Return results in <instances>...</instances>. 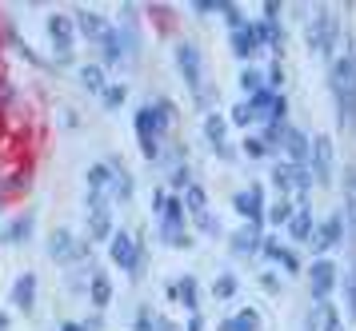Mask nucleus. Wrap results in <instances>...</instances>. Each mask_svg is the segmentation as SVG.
Listing matches in <instances>:
<instances>
[{
    "label": "nucleus",
    "mask_w": 356,
    "mask_h": 331,
    "mask_svg": "<svg viewBox=\"0 0 356 331\" xmlns=\"http://www.w3.org/2000/svg\"><path fill=\"white\" fill-rule=\"evenodd\" d=\"M132 331H156V328H152V319H148V312L136 316V328H132Z\"/></svg>",
    "instance_id": "c756f323"
},
{
    "label": "nucleus",
    "mask_w": 356,
    "mask_h": 331,
    "mask_svg": "<svg viewBox=\"0 0 356 331\" xmlns=\"http://www.w3.org/2000/svg\"><path fill=\"white\" fill-rule=\"evenodd\" d=\"M257 312H241V316H232V319H225L220 323V331H257Z\"/></svg>",
    "instance_id": "a211bd4d"
},
{
    "label": "nucleus",
    "mask_w": 356,
    "mask_h": 331,
    "mask_svg": "<svg viewBox=\"0 0 356 331\" xmlns=\"http://www.w3.org/2000/svg\"><path fill=\"white\" fill-rule=\"evenodd\" d=\"M264 244H260V232H257V223H248L244 232H236L232 236V252L236 255H252V252H260Z\"/></svg>",
    "instance_id": "9b49d317"
},
{
    "label": "nucleus",
    "mask_w": 356,
    "mask_h": 331,
    "mask_svg": "<svg viewBox=\"0 0 356 331\" xmlns=\"http://www.w3.org/2000/svg\"><path fill=\"white\" fill-rule=\"evenodd\" d=\"M49 36L56 56H72V44H76V20L72 16H49Z\"/></svg>",
    "instance_id": "20e7f679"
},
{
    "label": "nucleus",
    "mask_w": 356,
    "mask_h": 331,
    "mask_svg": "<svg viewBox=\"0 0 356 331\" xmlns=\"http://www.w3.org/2000/svg\"><path fill=\"white\" fill-rule=\"evenodd\" d=\"M29 236H33V212H24V216H17V220L8 223L0 232V244H24Z\"/></svg>",
    "instance_id": "1a4fd4ad"
},
{
    "label": "nucleus",
    "mask_w": 356,
    "mask_h": 331,
    "mask_svg": "<svg viewBox=\"0 0 356 331\" xmlns=\"http://www.w3.org/2000/svg\"><path fill=\"white\" fill-rule=\"evenodd\" d=\"M72 20H76V28H81V36H88L92 44H100V40L108 36V24H104V20H100L97 12H88V8H81V12L72 16Z\"/></svg>",
    "instance_id": "0eeeda50"
},
{
    "label": "nucleus",
    "mask_w": 356,
    "mask_h": 331,
    "mask_svg": "<svg viewBox=\"0 0 356 331\" xmlns=\"http://www.w3.org/2000/svg\"><path fill=\"white\" fill-rule=\"evenodd\" d=\"M232 120H236V124H252L257 116H252V108H248V104H241V108L232 112Z\"/></svg>",
    "instance_id": "c85d7f7f"
},
{
    "label": "nucleus",
    "mask_w": 356,
    "mask_h": 331,
    "mask_svg": "<svg viewBox=\"0 0 356 331\" xmlns=\"http://www.w3.org/2000/svg\"><path fill=\"white\" fill-rule=\"evenodd\" d=\"M332 275H337V271H332L328 260H321V264L312 268V287H316V296H328V291H332Z\"/></svg>",
    "instance_id": "2eb2a0df"
},
{
    "label": "nucleus",
    "mask_w": 356,
    "mask_h": 331,
    "mask_svg": "<svg viewBox=\"0 0 356 331\" xmlns=\"http://www.w3.org/2000/svg\"><path fill=\"white\" fill-rule=\"evenodd\" d=\"M88 296H92L97 307H108V300H113V284H108L104 271H92V280H88Z\"/></svg>",
    "instance_id": "4468645a"
},
{
    "label": "nucleus",
    "mask_w": 356,
    "mask_h": 331,
    "mask_svg": "<svg viewBox=\"0 0 356 331\" xmlns=\"http://www.w3.org/2000/svg\"><path fill=\"white\" fill-rule=\"evenodd\" d=\"M252 28H241V32H232V52H236V56H248V52H252Z\"/></svg>",
    "instance_id": "412c9836"
},
{
    "label": "nucleus",
    "mask_w": 356,
    "mask_h": 331,
    "mask_svg": "<svg viewBox=\"0 0 356 331\" xmlns=\"http://www.w3.org/2000/svg\"><path fill=\"white\" fill-rule=\"evenodd\" d=\"M124 96H129V88H124V84H113V88L104 92V108H120V104H124Z\"/></svg>",
    "instance_id": "393cba45"
},
{
    "label": "nucleus",
    "mask_w": 356,
    "mask_h": 331,
    "mask_svg": "<svg viewBox=\"0 0 356 331\" xmlns=\"http://www.w3.org/2000/svg\"><path fill=\"white\" fill-rule=\"evenodd\" d=\"M113 168H116V180H113V196L124 204V200H132V176L124 172V164H116L113 160Z\"/></svg>",
    "instance_id": "f3484780"
},
{
    "label": "nucleus",
    "mask_w": 356,
    "mask_h": 331,
    "mask_svg": "<svg viewBox=\"0 0 356 331\" xmlns=\"http://www.w3.org/2000/svg\"><path fill=\"white\" fill-rule=\"evenodd\" d=\"M0 331H8V316L4 312H0Z\"/></svg>",
    "instance_id": "7c9ffc66"
},
{
    "label": "nucleus",
    "mask_w": 356,
    "mask_h": 331,
    "mask_svg": "<svg viewBox=\"0 0 356 331\" xmlns=\"http://www.w3.org/2000/svg\"><path fill=\"white\" fill-rule=\"evenodd\" d=\"M312 152H316V176H321V180H328V160H332L328 140H316V144H312Z\"/></svg>",
    "instance_id": "aec40b11"
},
{
    "label": "nucleus",
    "mask_w": 356,
    "mask_h": 331,
    "mask_svg": "<svg viewBox=\"0 0 356 331\" xmlns=\"http://www.w3.org/2000/svg\"><path fill=\"white\" fill-rule=\"evenodd\" d=\"M241 88H244V92H252V96H257L260 88H264V80H260V72H257V68H244V76H241Z\"/></svg>",
    "instance_id": "b1692460"
},
{
    "label": "nucleus",
    "mask_w": 356,
    "mask_h": 331,
    "mask_svg": "<svg viewBox=\"0 0 356 331\" xmlns=\"http://www.w3.org/2000/svg\"><path fill=\"white\" fill-rule=\"evenodd\" d=\"M232 207H236V212H241L248 223H257V228H260V220H264V200H260V188L241 192V196L232 200Z\"/></svg>",
    "instance_id": "423d86ee"
},
{
    "label": "nucleus",
    "mask_w": 356,
    "mask_h": 331,
    "mask_svg": "<svg viewBox=\"0 0 356 331\" xmlns=\"http://www.w3.org/2000/svg\"><path fill=\"white\" fill-rule=\"evenodd\" d=\"M244 152H248V156H264V152H268V140H257V136H248V140H244Z\"/></svg>",
    "instance_id": "bb28decb"
},
{
    "label": "nucleus",
    "mask_w": 356,
    "mask_h": 331,
    "mask_svg": "<svg viewBox=\"0 0 356 331\" xmlns=\"http://www.w3.org/2000/svg\"><path fill=\"white\" fill-rule=\"evenodd\" d=\"M268 220H273V223H292V204H289V200H280V204H273V212H268Z\"/></svg>",
    "instance_id": "a878e982"
},
{
    "label": "nucleus",
    "mask_w": 356,
    "mask_h": 331,
    "mask_svg": "<svg viewBox=\"0 0 356 331\" xmlns=\"http://www.w3.org/2000/svg\"><path fill=\"white\" fill-rule=\"evenodd\" d=\"M81 84L88 88V92H108V80H104V64H84L81 68Z\"/></svg>",
    "instance_id": "ddd939ff"
},
{
    "label": "nucleus",
    "mask_w": 356,
    "mask_h": 331,
    "mask_svg": "<svg viewBox=\"0 0 356 331\" xmlns=\"http://www.w3.org/2000/svg\"><path fill=\"white\" fill-rule=\"evenodd\" d=\"M88 236L92 239H113V216H108V207H88Z\"/></svg>",
    "instance_id": "6e6552de"
},
{
    "label": "nucleus",
    "mask_w": 356,
    "mask_h": 331,
    "mask_svg": "<svg viewBox=\"0 0 356 331\" xmlns=\"http://www.w3.org/2000/svg\"><path fill=\"white\" fill-rule=\"evenodd\" d=\"M13 307H20L24 316L36 307V275H33V271L17 275V284H13Z\"/></svg>",
    "instance_id": "39448f33"
},
{
    "label": "nucleus",
    "mask_w": 356,
    "mask_h": 331,
    "mask_svg": "<svg viewBox=\"0 0 356 331\" xmlns=\"http://www.w3.org/2000/svg\"><path fill=\"white\" fill-rule=\"evenodd\" d=\"M184 207L193 212V220L209 212V200H204V188H200V184H188V188H184Z\"/></svg>",
    "instance_id": "dca6fc26"
},
{
    "label": "nucleus",
    "mask_w": 356,
    "mask_h": 331,
    "mask_svg": "<svg viewBox=\"0 0 356 331\" xmlns=\"http://www.w3.org/2000/svg\"><path fill=\"white\" fill-rule=\"evenodd\" d=\"M308 236H312V220H308V212L292 216V239H308Z\"/></svg>",
    "instance_id": "5701e85b"
},
{
    "label": "nucleus",
    "mask_w": 356,
    "mask_h": 331,
    "mask_svg": "<svg viewBox=\"0 0 356 331\" xmlns=\"http://www.w3.org/2000/svg\"><path fill=\"white\" fill-rule=\"evenodd\" d=\"M177 64H180L184 84H188L193 96L200 100V108H209V88H204V76H200V52H196L188 40H180V44H177Z\"/></svg>",
    "instance_id": "f257e3e1"
},
{
    "label": "nucleus",
    "mask_w": 356,
    "mask_h": 331,
    "mask_svg": "<svg viewBox=\"0 0 356 331\" xmlns=\"http://www.w3.org/2000/svg\"><path fill=\"white\" fill-rule=\"evenodd\" d=\"M212 296H216V300H232V296H236V275H220V280L212 284Z\"/></svg>",
    "instance_id": "4be33fe9"
},
{
    "label": "nucleus",
    "mask_w": 356,
    "mask_h": 331,
    "mask_svg": "<svg viewBox=\"0 0 356 331\" xmlns=\"http://www.w3.org/2000/svg\"><path fill=\"white\" fill-rule=\"evenodd\" d=\"M196 228H200L204 236H216V232H220V228H216V220H212L209 212H204V216H196Z\"/></svg>",
    "instance_id": "cd10ccee"
},
{
    "label": "nucleus",
    "mask_w": 356,
    "mask_h": 331,
    "mask_svg": "<svg viewBox=\"0 0 356 331\" xmlns=\"http://www.w3.org/2000/svg\"><path fill=\"white\" fill-rule=\"evenodd\" d=\"M49 255L56 260V264H68V268H72V264H81V260H84V244H76L72 232L56 228V232L49 236Z\"/></svg>",
    "instance_id": "7ed1b4c3"
},
{
    "label": "nucleus",
    "mask_w": 356,
    "mask_h": 331,
    "mask_svg": "<svg viewBox=\"0 0 356 331\" xmlns=\"http://www.w3.org/2000/svg\"><path fill=\"white\" fill-rule=\"evenodd\" d=\"M113 180H116L113 164H92V168H88V188L92 192H104V196H108V192H113Z\"/></svg>",
    "instance_id": "9d476101"
},
{
    "label": "nucleus",
    "mask_w": 356,
    "mask_h": 331,
    "mask_svg": "<svg viewBox=\"0 0 356 331\" xmlns=\"http://www.w3.org/2000/svg\"><path fill=\"white\" fill-rule=\"evenodd\" d=\"M337 239H340V220H328V223L321 228V236H316V252H328Z\"/></svg>",
    "instance_id": "6ab92c4d"
},
{
    "label": "nucleus",
    "mask_w": 356,
    "mask_h": 331,
    "mask_svg": "<svg viewBox=\"0 0 356 331\" xmlns=\"http://www.w3.org/2000/svg\"><path fill=\"white\" fill-rule=\"evenodd\" d=\"M168 296L180 300L196 316V280H193V275H184V280H177V284H168Z\"/></svg>",
    "instance_id": "f8f14e48"
},
{
    "label": "nucleus",
    "mask_w": 356,
    "mask_h": 331,
    "mask_svg": "<svg viewBox=\"0 0 356 331\" xmlns=\"http://www.w3.org/2000/svg\"><path fill=\"white\" fill-rule=\"evenodd\" d=\"M108 252H113L116 268H124L132 280H140V271H145V252H140V244H136L129 232H116V236L108 239Z\"/></svg>",
    "instance_id": "f03ea898"
}]
</instances>
